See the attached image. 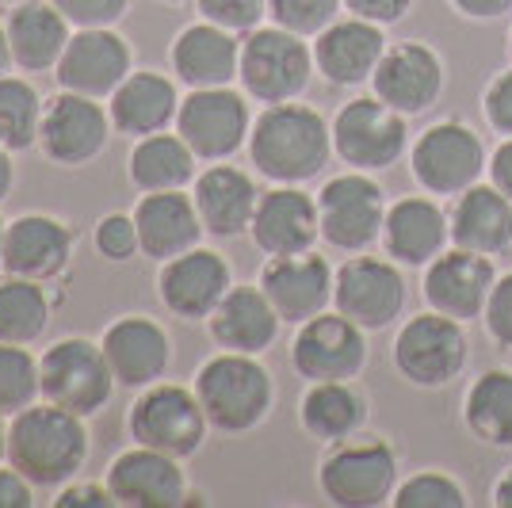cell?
Wrapping results in <instances>:
<instances>
[{
	"mask_svg": "<svg viewBox=\"0 0 512 508\" xmlns=\"http://www.w3.org/2000/svg\"><path fill=\"white\" fill-rule=\"evenodd\" d=\"M409 149V119L375 92L356 96L333 115V153L348 169L383 172Z\"/></svg>",
	"mask_w": 512,
	"mask_h": 508,
	"instance_id": "cell-11",
	"label": "cell"
},
{
	"mask_svg": "<svg viewBox=\"0 0 512 508\" xmlns=\"http://www.w3.org/2000/svg\"><path fill=\"white\" fill-rule=\"evenodd\" d=\"M134 226L142 241V256L165 264L172 256L188 253L203 241V218L195 211V199L188 191H150L134 207Z\"/></svg>",
	"mask_w": 512,
	"mask_h": 508,
	"instance_id": "cell-28",
	"label": "cell"
},
{
	"mask_svg": "<svg viewBox=\"0 0 512 508\" xmlns=\"http://www.w3.org/2000/svg\"><path fill=\"white\" fill-rule=\"evenodd\" d=\"M249 157L272 184H306L333 157V123L299 100L264 104L249 130Z\"/></svg>",
	"mask_w": 512,
	"mask_h": 508,
	"instance_id": "cell-1",
	"label": "cell"
},
{
	"mask_svg": "<svg viewBox=\"0 0 512 508\" xmlns=\"http://www.w3.org/2000/svg\"><path fill=\"white\" fill-rule=\"evenodd\" d=\"M12 184H16V169H12V149L0 146V203L12 195Z\"/></svg>",
	"mask_w": 512,
	"mask_h": 508,
	"instance_id": "cell-52",
	"label": "cell"
},
{
	"mask_svg": "<svg viewBox=\"0 0 512 508\" xmlns=\"http://www.w3.org/2000/svg\"><path fill=\"white\" fill-rule=\"evenodd\" d=\"M318 73L314 46L287 27H256L241 39V69L237 81L241 92L256 104H287L299 100Z\"/></svg>",
	"mask_w": 512,
	"mask_h": 508,
	"instance_id": "cell-5",
	"label": "cell"
},
{
	"mask_svg": "<svg viewBox=\"0 0 512 508\" xmlns=\"http://www.w3.org/2000/svg\"><path fill=\"white\" fill-rule=\"evenodd\" d=\"M100 348L115 382L127 390H146L165 379L172 367V337L165 333V325H157L146 314L115 318L104 329Z\"/></svg>",
	"mask_w": 512,
	"mask_h": 508,
	"instance_id": "cell-22",
	"label": "cell"
},
{
	"mask_svg": "<svg viewBox=\"0 0 512 508\" xmlns=\"http://www.w3.org/2000/svg\"><path fill=\"white\" fill-rule=\"evenodd\" d=\"M195 211L203 218V230L211 237H241L253 226L256 203H260V188L245 169L214 161L211 169H203L195 176Z\"/></svg>",
	"mask_w": 512,
	"mask_h": 508,
	"instance_id": "cell-27",
	"label": "cell"
},
{
	"mask_svg": "<svg viewBox=\"0 0 512 508\" xmlns=\"http://www.w3.org/2000/svg\"><path fill=\"white\" fill-rule=\"evenodd\" d=\"M451 8L463 16V20H501V16H509L512 12V0H448Z\"/></svg>",
	"mask_w": 512,
	"mask_h": 508,
	"instance_id": "cell-50",
	"label": "cell"
},
{
	"mask_svg": "<svg viewBox=\"0 0 512 508\" xmlns=\"http://www.w3.org/2000/svg\"><path fill=\"white\" fill-rule=\"evenodd\" d=\"M482 115H486L490 130L512 138V69L497 73L486 85V92H482Z\"/></svg>",
	"mask_w": 512,
	"mask_h": 508,
	"instance_id": "cell-46",
	"label": "cell"
},
{
	"mask_svg": "<svg viewBox=\"0 0 512 508\" xmlns=\"http://www.w3.org/2000/svg\"><path fill=\"white\" fill-rule=\"evenodd\" d=\"M291 367L306 382H348L367 367V329H360L341 310H325L302 321L291 340Z\"/></svg>",
	"mask_w": 512,
	"mask_h": 508,
	"instance_id": "cell-15",
	"label": "cell"
},
{
	"mask_svg": "<svg viewBox=\"0 0 512 508\" xmlns=\"http://www.w3.org/2000/svg\"><path fill=\"white\" fill-rule=\"evenodd\" d=\"M409 287L402 276V264L390 256H348L337 268L333 283V310L352 318L367 333H383L406 314Z\"/></svg>",
	"mask_w": 512,
	"mask_h": 508,
	"instance_id": "cell-12",
	"label": "cell"
},
{
	"mask_svg": "<svg viewBox=\"0 0 512 508\" xmlns=\"http://www.w3.org/2000/svg\"><path fill=\"white\" fill-rule=\"evenodd\" d=\"M463 424L486 447L509 451L512 447V367H486L467 386L463 398Z\"/></svg>",
	"mask_w": 512,
	"mask_h": 508,
	"instance_id": "cell-36",
	"label": "cell"
},
{
	"mask_svg": "<svg viewBox=\"0 0 512 508\" xmlns=\"http://www.w3.org/2000/svg\"><path fill=\"white\" fill-rule=\"evenodd\" d=\"M115 505V497H111V489L107 482H69V486L58 489V501L54 508H111Z\"/></svg>",
	"mask_w": 512,
	"mask_h": 508,
	"instance_id": "cell-48",
	"label": "cell"
},
{
	"mask_svg": "<svg viewBox=\"0 0 512 508\" xmlns=\"http://www.w3.org/2000/svg\"><path fill=\"white\" fill-rule=\"evenodd\" d=\"M451 245L482 256H505L512 249V199L490 180L459 191L448 207Z\"/></svg>",
	"mask_w": 512,
	"mask_h": 508,
	"instance_id": "cell-30",
	"label": "cell"
},
{
	"mask_svg": "<svg viewBox=\"0 0 512 508\" xmlns=\"http://www.w3.org/2000/svg\"><path fill=\"white\" fill-rule=\"evenodd\" d=\"M92 245L96 253L111 260V264H127L134 256H142V241H138V226H134V214H104L92 230Z\"/></svg>",
	"mask_w": 512,
	"mask_h": 508,
	"instance_id": "cell-42",
	"label": "cell"
},
{
	"mask_svg": "<svg viewBox=\"0 0 512 508\" xmlns=\"http://www.w3.org/2000/svg\"><path fill=\"white\" fill-rule=\"evenodd\" d=\"M367 413H371V405H367V394L356 386V379L310 382L306 394H302V402H299L302 432L325 447L363 432Z\"/></svg>",
	"mask_w": 512,
	"mask_h": 508,
	"instance_id": "cell-34",
	"label": "cell"
},
{
	"mask_svg": "<svg viewBox=\"0 0 512 508\" xmlns=\"http://www.w3.org/2000/svg\"><path fill=\"white\" fill-rule=\"evenodd\" d=\"M344 0H268V20L302 39H318L333 20H341Z\"/></svg>",
	"mask_w": 512,
	"mask_h": 508,
	"instance_id": "cell-41",
	"label": "cell"
},
{
	"mask_svg": "<svg viewBox=\"0 0 512 508\" xmlns=\"http://www.w3.org/2000/svg\"><path fill=\"white\" fill-rule=\"evenodd\" d=\"M260 291L276 306L283 325H302L318 318L333 306V283L337 268L321 253H291V256H268L260 268Z\"/></svg>",
	"mask_w": 512,
	"mask_h": 508,
	"instance_id": "cell-18",
	"label": "cell"
},
{
	"mask_svg": "<svg viewBox=\"0 0 512 508\" xmlns=\"http://www.w3.org/2000/svg\"><path fill=\"white\" fill-rule=\"evenodd\" d=\"M8 459V424H4V417H0V463Z\"/></svg>",
	"mask_w": 512,
	"mask_h": 508,
	"instance_id": "cell-55",
	"label": "cell"
},
{
	"mask_svg": "<svg viewBox=\"0 0 512 508\" xmlns=\"http://www.w3.org/2000/svg\"><path fill=\"white\" fill-rule=\"evenodd\" d=\"M253 130V111L249 96L222 88H188L176 111V134L192 146L199 161H230L237 149L249 146Z\"/></svg>",
	"mask_w": 512,
	"mask_h": 508,
	"instance_id": "cell-13",
	"label": "cell"
},
{
	"mask_svg": "<svg viewBox=\"0 0 512 508\" xmlns=\"http://www.w3.org/2000/svg\"><path fill=\"white\" fill-rule=\"evenodd\" d=\"M43 398L39 386V360L27 352V344L0 340V417H16L20 409Z\"/></svg>",
	"mask_w": 512,
	"mask_h": 508,
	"instance_id": "cell-39",
	"label": "cell"
},
{
	"mask_svg": "<svg viewBox=\"0 0 512 508\" xmlns=\"http://www.w3.org/2000/svg\"><path fill=\"white\" fill-rule=\"evenodd\" d=\"M482 325H486V333H490L497 348H509L512 352V272L497 276V283H493Z\"/></svg>",
	"mask_w": 512,
	"mask_h": 508,
	"instance_id": "cell-45",
	"label": "cell"
},
{
	"mask_svg": "<svg viewBox=\"0 0 512 508\" xmlns=\"http://www.w3.org/2000/svg\"><path fill=\"white\" fill-rule=\"evenodd\" d=\"M195 161L199 157L176 130H161V134H150V138H134V149L127 157V180L142 195H150V191H180L195 184Z\"/></svg>",
	"mask_w": 512,
	"mask_h": 508,
	"instance_id": "cell-35",
	"label": "cell"
},
{
	"mask_svg": "<svg viewBox=\"0 0 512 508\" xmlns=\"http://www.w3.org/2000/svg\"><path fill=\"white\" fill-rule=\"evenodd\" d=\"M497 276L501 272H497L493 256L451 245L425 268V283L421 287H425L428 310L448 314V318L463 321V325L478 321L486 314V302H490Z\"/></svg>",
	"mask_w": 512,
	"mask_h": 508,
	"instance_id": "cell-20",
	"label": "cell"
},
{
	"mask_svg": "<svg viewBox=\"0 0 512 508\" xmlns=\"http://www.w3.org/2000/svg\"><path fill=\"white\" fill-rule=\"evenodd\" d=\"M111 115L104 100L77 96V92H58L43 107V123H39V149L50 165L58 169H81L92 165L107 149L111 138Z\"/></svg>",
	"mask_w": 512,
	"mask_h": 508,
	"instance_id": "cell-14",
	"label": "cell"
},
{
	"mask_svg": "<svg viewBox=\"0 0 512 508\" xmlns=\"http://www.w3.org/2000/svg\"><path fill=\"white\" fill-rule=\"evenodd\" d=\"M130 73H134V58H130L127 39L115 27H73V39L54 69V81L65 92L111 100V92Z\"/></svg>",
	"mask_w": 512,
	"mask_h": 508,
	"instance_id": "cell-16",
	"label": "cell"
},
{
	"mask_svg": "<svg viewBox=\"0 0 512 508\" xmlns=\"http://www.w3.org/2000/svg\"><path fill=\"white\" fill-rule=\"evenodd\" d=\"M497 508H512V466L493 482V497H490Z\"/></svg>",
	"mask_w": 512,
	"mask_h": 508,
	"instance_id": "cell-53",
	"label": "cell"
},
{
	"mask_svg": "<svg viewBox=\"0 0 512 508\" xmlns=\"http://www.w3.org/2000/svg\"><path fill=\"white\" fill-rule=\"evenodd\" d=\"M279 325L283 318L260 291V283H241V287L234 283L226 298L218 302V310L207 318L214 344L226 352H245V356L268 352L279 337Z\"/></svg>",
	"mask_w": 512,
	"mask_h": 508,
	"instance_id": "cell-31",
	"label": "cell"
},
{
	"mask_svg": "<svg viewBox=\"0 0 512 508\" xmlns=\"http://www.w3.org/2000/svg\"><path fill=\"white\" fill-rule=\"evenodd\" d=\"M207 413L199 405L195 386L180 382H153L146 386L127 413V432L134 444L165 451L172 459H192L207 444Z\"/></svg>",
	"mask_w": 512,
	"mask_h": 508,
	"instance_id": "cell-6",
	"label": "cell"
},
{
	"mask_svg": "<svg viewBox=\"0 0 512 508\" xmlns=\"http://www.w3.org/2000/svg\"><path fill=\"white\" fill-rule=\"evenodd\" d=\"M107 489L123 508H180L188 505V478L180 459L134 444L107 466Z\"/></svg>",
	"mask_w": 512,
	"mask_h": 508,
	"instance_id": "cell-21",
	"label": "cell"
},
{
	"mask_svg": "<svg viewBox=\"0 0 512 508\" xmlns=\"http://www.w3.org/2000/svg\"><path fill=\"white\" fill-rule=\"evenodd\" d=\"M77 249V233L54 214H20L4 230V260L0 268L23 279L54 283L65 276Z\"/></svg>",
	"mask_w": 512,
	"mask_h": 508,
	"instance_id": "cell-24",
	"label": "cell"
},
{
	"mask_svg": "<svg viewBox=\"0 0 512 508\" xmlns=\"http://www.w3.org/2000/svg\"><path fill=\"white\" fill-rule=\"evenodd\" d=\"M39 386H43V402H54L77 413V417H96L111 394H115V375L104 360V348L96 340L65 337L50 344L39 360Z\"/></svg>",
	"mask_w": 512,
	"mask_h": 508,
	"instance_id": "cell-9",
	"label": "cell"
},
{
	"mask_svg": "<svg viewBox=\"0 0 512 508\" xmlns=\"http://www.w3.org/2000/svg\"><path fill=\"white\" fill-rule=\"evenodd\" d=\"M321 241L337 253H367L375 241H383L386 195L371 172L348 169L341 176H329L318 191Z\"/></svg>",
	"mask_w": 512,
	"mask_h": 508,
	"instance_id": "cell-10",
	"label": "cell"
},
{
	"mask_svg": "<svg viewBox=\"0 0 512 508\" xmlns=\"http://www.w3.org/2000/svg\"><path fill=\"white\" fill-rule=\"evenodd\" d=\"M8 46H12V62L23 73H50L62 62L65 46L73 39V23L50 0H23L12 8V16L4 20Z\"/></svg>",
	"mask_w": 512,
	"mask_h": 508,
	"instance_id": "cell-33",
	"label": "cell"
},
{
	"mask_svg": "<svg viewBox=\"0 0 512 508\" xmlns=\"http://www.w3.org/2000/svg\"><path fill=\"white\" fill-rule=\"evenodd\" d=\"M230 287H234L230 260L203 245L165 260L157 272V298L180 321H207Z\"/></svg>",
	"mask_w": 512,
	"mask_h": 508,
	"instance_id": "cell-19",
	"label": "cell"
},
{
	"mask_svg": "<svg viewBox=\"0 0 512 508\" xmlns=\"http://www.w3.org/2000/svg\"><path fill=\"white\" fill-rule=\"evenodd\" d=\"M444 85H448L444 58L428 43H417V39L386 46L383 62L371 77V92L394 111H402L406 119L425 115L440 104Z\"/></svg>",
	"mask_w": 512,
	"mask_h": 508,
	"instance_id": "cell-17",
	"label": "cell"
},
{
	"mask_svg": "<svg viewBox=\"0 0 512 508\" xmlns=\"http://www.w3.org/2000/svg\"><path fill=\"white\" fill-rule=\"evenodd\" d=\"M390 505L394 508H467L470 497L455 474L428 466V470L409 474L406 482H398Z\"/></svg>",
	"mask_w": 512,
	"mask_h": 508,
	"instance_id": "cell-40",
	"label": "cell"
},
{
	"mask_svg": "<svg viewBox=\"0 0 512 508\" xmlns=\"http://www.w3.org/2000/svg\"><path fill=\"white\" fill-rule=\"evenodd\" d=\"M4 230H8V222L0 218V260H4Z\"/></svg>",
	"mask_w": 512,
	"mask_h": 508,
	"instance_id": "cell-56",
	"label": "cell"
},
{
	"mask_svg": "<svg viewBox=\"0 0 512 508\" xmlns=\"http://www.w3.org/2000/svg\"><path fill=\"white\" fill-rule=\"evenodd\" d=\"M470 340L463 321L425 310L409 318L394 337V367L417 390H444L467 371Z\"/></svg>",
	"mask_w": 512,
	"mask_h": 508,
	"instance_id": "cell-8",
	"label": "cell"
},
{
	"mask_svg": "<svg viewBox=\"0 0 512 508\" xmlns=\"http://www.w3.org/2000/svg\"><path fill=\"white\" fill-rule=\"evenodd\" d=\"M386 27L360 16L333 20L314 39V65L318 73L337 88L367 85L386 54Z\"/></svg>",
	"mask_w": 512,
	"mask_h": 508,
	"instance_id": "cell-25",
	"label": "cell"
},
{
	"mask_svg": "<svg viewBox=\"0 0 512 508\" xmlns=\"http://www.w3.org/2000/svg\"><path fill=\"white\" fill-rule=\"evenodd\" d=\"M486 169H490L486 142L463 119H440L421 130L417 142L409 146V172L417 188L440 199H455L459 191L474 188Z\"/></svg>",
	"mask_w": 512,
	"mask_h": 508,
	"instance_id": "cell-7",
	"label": "cell"
},
{
	"mask_svg": "<svg viewBox=\"0 0 512 508\" xmlns=\"http://www.w3.org/2000/svg\"><path fill=\"white\" fill-rule=\"evenodd\" d=\"M199 16L234 35H249L268 16V0H195Z\"/></svg>",
	"mask_w": 512,
	"mask_h": 508,
	"instance_id": "cell-43",
	"label": "cell"
},
{
	"mask_svg": "<svg viewBox=\"0 0 512 508\" xmlns=\"http://www.w3.org/2000/svg\"><path fill=\"white\" fill-rule=\"evenodd\" d=\"M451 245L448 211L436 195H402L386 207L383 249L402 268H428Z\"/></svg>",
	"mask_w": 512,
	"mask_h": 508,
	"instance_id": "cell-26",
	"label": "cell"
},
{
	"mask_svg": "<svg viewBox=\"0 0 512 508\" xmlns=\"http://www.w3.org/2000/svg\"><path fill=\"white\" fill-rule=\"evenodd\" d=\"M165 4H188V0H165Z\"/></svg>",
	"mask_w": 512,
	"mask_h": 508,
	"instance_id": "cell-57",
	"label": "cell"
},
{
	"mask_svg": "<svg viewBox=\"0 0 512 508\" xmlns=\"http://www.w3.org/2000/svg\"><path fill=\"white\" fill-rule=\"evenodd\" d=\"M413 4H417V0H344L348 16H360V20H371V23H379V27L402 23Z\"/></svg>",
	"mask_w": 512,
	"mask_h": 508,
	"instance_id": "cell-47",
	"label": "cell"
},
{
	"mask_svg": "<svg viewBox=\"0 0 512 508\" xmlns=\"http://www.w3.org/2000/svg\"><path fill=\"white\" fill-rule=\"evenodd\" d=\"M8 463L35 489L69 486L88 463L85 417L54 402H35L8 421Z\"/></svg>",
	"mask_w": 512,
	"mask_h": 508,
	"instance_id": "cell-2",
	"label": "cell"
},
{
	"mask_svg": "<svg viewBox=\"0 0 512 508\" xmlns=\"http://www.w3.org/2000/svg\"><path fill=\"white\" fill-rule=\"evenodd\" d=\"M509 54H512V31H509Z\"/></svg>",
	"mask_w": 512,
	"mask_h": 508,
	"instance_id": "cell-58",
	"label": "cell"
},
{
	"mask_svg": "<svg viewBox=\"0 0 512 508\" xmlns=\"http://www.w3.org/2000/svg\"><path fill=\"white\" fill-rule=\"evenodd\" d=\"M54 298L39 279L0 276V340L4 344H35L50 329Z\"/></svg>",
	"mask_w": 512,
	"mask_h": 508,
	"instance_id": "cell-37",
	"label": "cell"
},
{
	"mask_svg": "<svg viewBox=\"0 0 512 508\" xmlns=\"http://www.w3.org/2000/svg\"><path fill=\"white\" fill-rule=\"evenodd\" d=\"M195 394L207 413L211 428L226 436H245L272 417L276 405V382L272 371L256 356L245 352H218L199 367L195 375Z\"/></svg>",
	"mask_w": 512,
	"mask_h": 508,
	"instance_id": "cell-3",
	"label": "cell"
},
{
	"mask_svg": "<svg viewBox=\"0 0 512 508\" xmlns=\"http://www.w3.org/2000/svg\"><path fill=\"white\" fill-rule=\"evenodd\" d=\"M12 46H8V31H4V23H0V77H8V69H12Z\"/></svg>",
	"mask_w": 512,
	"mask_h": 508,
	"instance_id": "cell-54",
	"label": "cell"
},
{
	"mask_svg": "<svg viewBox=\"0 0 512 508\" xmlns=\"http://www.w3.org/2000/svg\"><path fill=\"white\" fill-rule=\"evenodd\" d=\"M486 176H490L493 188L512 199V138H505V142L490 153V169H486Z\"/></svg>",
	"mask_w": 512,
	"mask_h": 508,
	"instance_id": "cell-51",
	"label": "cell"
},
{
	"mask_svg": "<svg viewBox=\"0 0 512 508\" xmlns=\"http://www.w3.org/2000/svg\"><path fill=\"white\" fill-rule=\"evenodd\" d=\"M249 237L264 256L310 253L321 241L318 199L302 191V184H276L260 191Z\"/></svg>",
	"mask_w": 512,
	"mask_h": 508,
	"instance_id": "cell-23",
	"label": "cell"
},
{
	"mask_svg": "<svg viewBox=\"0 0 512 508\" xmlns=\"http://www.w3.org/2000/svg\"><path fill=\"white\" fill-rule=\"evenodd\" d=\"M172 73L184 88L234 85L241 69V39L218 23L199 20L184 27L172 43Z\"/></svg>",
	"mask_w": 512,
	"mask_h": 508,
	"instance_id": "cell-29",
	"label": "cell"
},
{
	"mask_svg": "<svg viewBox=\"0 0 512 508\" xmlns=\"http://www.w3.org/2000/svg\"><path fill=\"white\" fill-rule=\"evenodd\" d=\"M31 505H35V486L12 463L0 466V508H31Z\"/></svg>",
	"mask_w": 512,
	"mask_h": 508,
	"instance_id": "cell-49",
	"label": "cell"
},
{
	"mask_svg": "<svg viewBox=\"0 0 512 508\" xmlns=\"http://www.w3.org/2000/svg\"><path fill=\"white\" fill-rule=\"evenodd\" d=\"M318 489L337 508H379L390 505L398 489V451L390 440L356 432L329 444L318 463Z\"/></svg>",
	"mask_w": 512,
	"mask_h": 508,
	"instance_id": "cell-4",
	"label": "cell"
},
{
	"mask_svg": "<svg viewBox=\"0 0 512 508\" xmlns=\"http://www.w3.org/2000/svg\"><path fill=\"white\" fill-rule=\"evenodd\" d=\"M73 27H115L127 16L130 0H50Z\"/></svg>",
	"mask_w": 512,
	"mask_h": 508,
	"instance_id": "cell-44",
	"label": "cell"
},
{
	"mask_svg": "<svg viewBox=\"0 0 512 508\" xmlns=\"http://www.w3.org/2000/svg\"><path fill=\"white\" fill-rule=\"evenodd\" d=\"M176 111H180L176 81H169L157 69H134L107 100L111 127L130 138H150V134L176 127Z\"/></svg>",
	"mask_w": 512,
	"mask_h": 508,
	"instance_id": "cell-32",
	"label": "cell"
},
{
	"mask_svg": "<svg viewBox=\"0 0 512 508\" xmlns=\"http://www.w3.org/2000/svg\"><path fill=\"white\" fill-rule=\"evenodd\" d=\"M43 100L31 81L23 77H0V146L23 153L39 146V123H43Z\"/></svg>",
	"mask_w": 512,
	"mask_h": 508,
	"instance_id": "cell-38",
	"label": "cell"
}]
</instances>
